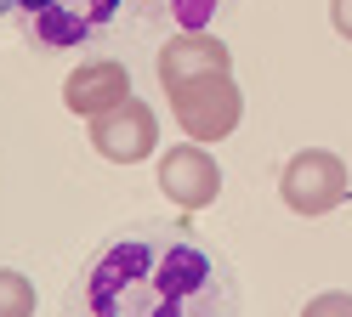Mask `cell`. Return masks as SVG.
<instances>
[{"instance_id": "6da1fadb", "label": "cell", "mask_w": 352, "mask_h": 317, "mask_svg": "<svg viewBox=\"0 0 352 317\" xmlns=\"http://www.w3.org/2000/svg\"><path fill=\"white\" fill-rule=\"evenodd\" d=\"M63 317H239V272L182 221H125L85 249Z\"/></svg>"}, {"instance_id": "7a4b0ae2", "label": "cell", "mask_w": 352, "mask_h": 317, "mask_svg": "<svg viewBox=\"0 0 352 317\" xmlns=\"http://www.w3.org/2000/svg\"><path fill=\"white\" fill-rule=\"evenodd\" d=\"M12 17L34 51H97L131 23V0H12Z\"/></svg>"}, {"instance_id": "3957f363", "label": "cell", "mask_w": 352, "mask_h": 317, "mask_svg": "<svg viewBox=\"0 0 352 317\" xmlns=\"http://www.w3.org/2000/svg\"><path fill=\"white\" fill-rule=\"evenodd\" d=\"M346 193H352V176L329 148H307L284 165V204L296 215H329L336 204H346Z\"/></svg>"}, {"instance_id": "277c9868", "label": "cell", "mask_w": 352, "mask_h": 317, "mask_svg": "<svg viewBox=\"0 0 352 317\" xmlns=\"http://www.w3.org/2000/svg\"><path fill=\"white\" fill-rule=\"evenodd\" d=\"M176 97V119L188 125V136H199V142H216V136H228L239 125V91L228 74H210V80H188L170 91Z\"/></svg>"}, {"instance_id": "5b68a950", "label": "cell", "mask_w": 352, "mask_h": 317, "mask_svg": "<svg viewBox=\"0 0 352 317\" xmlns=\"http://www.w3.org/2000/svg\"><path fill=\"white\" fill-rule=\"evenodd\" d=\"M160 187L176 204L199 210V204H210L216 193H222V170H216V158L205 148H170V158L160 165Z\"/></svg>"}, {"instance_id": "8992f818", "label": "cell", "mask_w": 352, "mask_h": 317, "mask_svg": "<svg viewBox=\"0 0 352 317\" xmlns=\"http://www.w3.org/2000/svg\"><path fill=\"white\" fill-rule=\"evenodd\" d=\"M210 74H228V51H222V40L182 34L176 45H165V51H160V80H165V91L188 85V80H210Z\"/></svg>"}, {"instance_id": "52a82bcc", "label": "cell", "mask_w": 352, "mask_h": 317, "mask_svg": "<svg viewBox=\"0 0 352 317\" xmlns=\"http://www.w3.org/2000/svg\"><path fill=\"white\" fill-rule=\"evenodd\" d=\"M97 148L108 158H142L153 148V113L142 102H120L108 119H97Z\"/></svg>"}, {"instance_id": "ba28073f", "label": "cell", "mask_w": 352, "mask_h": 317, "mask_svg": "<svg viewBox=\"0 0 352 317\" xmlns=\"http://www.w3.org/2000/svg\"><path fill=\"white\" fill-rule=\"evenodd\" d=\"M233 6H239V0H131V12H137V17L170 23V29H182V34L216 29V23H222Z\"/></svg>"}, {"instance_id": "9c48e42d", "label": "cell", "mask_w": 352, "mask_h": 317, "mask_svg": "<svg viewBox=\"0 0 352 317\" xmlns=\"http://www.w3.org/2000/svg\"><path fill=\"white\" fill-rule=\"evenodd\" d=\"M114 97H131V80H125V68L120 62H91V68H80V74L69 80V108H108Z\"/></svg>"}, {"instance_id": "30bf717a", "label": "cell", "mask_w": 352, "mask_h": 317, "mask_svg": "<svg viewBox=\"0 0 352 317\" xmlns=\"http://www.w3.org/2000/svg\"><path fill=\"white\" fill-rule=\"evenodd\" d=\"M29 312V283L17 272H0V317H23Z\"/></svg>"}, {"instance_id": "8fae6325", "label": "cell", "mask_w": 352, "mask_h": 317, "mask_svg": "<svg viewBox=\"0 0 352 317\" xmlns=\"http://www.w3.org/2000/svg\"><path fill=\"white\" fill-rule=\"evenodd\" d=\"M301 317H352V294L329 289V294H318V301H307V312H301Z\"/></svg>"}, {"instance_id": "7c38bea8", "label": "cell", "mask_w": 352, "mask_h": 317, "mask_svg": "<svg viewBox=\"0 0 352 317\" xmlns=\"http://www.w3.org/2000/svg\"><path fill=\"white\" fill-rule=\"evenodd\" d=\"M329 17H336V34L352 40V0H336V6H329Z\"/></svg>"}, {"instance_id": "4fadbf2b", "label": "cell", "mask_w": 352, "mask_h": 317, "mask_svg": "<svg viewBox=\"0 0 352 317\" xmlns=\"http://www.w3.org/2000/svg\"><path fill=\"white\" fill-rule=\"evenodd\" d=\"M6 12H12V0H0V17H6Z\"/></svg>"}]
</instances>
